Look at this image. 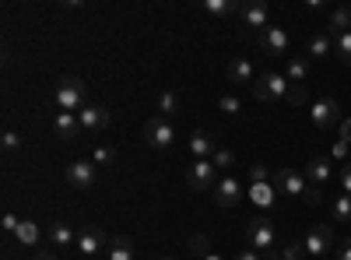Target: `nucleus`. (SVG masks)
<instances>
[{
	"instance_id": "nucleus-1",
	"label": "nucleus",
	"mask_w": 351,
	"mask_h": 260,
	"mask_svg": "<svg viewBox=\"0 0 351 260\" xmlns=\"http://www.w3.org/2000/svg\"><path fill=\"white\" fill-rule=\"evenodd\" d=\"M53 106L60 113H81L88 106V84L74 74H64L56 81V92H53Z\"/></svg>"
},
{
	"instance_id": "nucleus-2",
	"label": "nucleus",
	"mask_w": 351,
	"mask_h": 260,
	"mask_svg": "<svg viewBox=\"0 0 351 260\" xmlns=\"http://www.w3.org/2000/svg\"><path fill=\"white\" fill-rule=\"evenodd\" d=\"M239 21H243V32L260 36L263 28H271V8L263 0H246V4H239Z\"/></svg>"
},
{
	"instance_id": "nucleus-3",
	"label": "nucleus",
	"mask_w": 351,
	"mask_h": 260,
	"mask_svg": "<svg viewBox=\"0 0 351 260\" xmlns=\"http://www.w3.org/2000/svg\"><path fill=\"white\" fill-rule=\"evenodd\" d=\"M246 236H250L253 250H260L263 257H267L271 246H274V218L271 215H253L250 225H246Z\"/></svg>"
},
{
	"instance_id": "nucleus-4",
	"label": "nucleus",
	"mask_w": 351,
	"mask_h": 260,
	"mask_svg": "<svg viewBox=\"0 0 351 260\" xmlns=\"http://www.w3.org/2000/svg\"><path fill=\"white\" fill-rule=\"evenodd\" d=\"M288 88H291V81L285 74H260L253 81V99L260 102H274V99H288Z\"/></svg>"
},
{
	"instance_id": "nucleus-5",
	"label": "nucleus",
	"mask_w": 351,
	"mask_h": 260,
	"mask_svg": "<svg viewBox=\"0 0 351 260\" xmlns=\"http://www.w3.org/2000/svg\"><path fill=\"white\" fill-rule=\"evenodd\" d=\"M302 246L313 260H324V253L334 250V225H313L309 236L302 239Z\"/></svg>"
},
{
	"instance_id": "nucleus-6",
	"label": "nucleus",
	"mask_w": 351,
	"mask_h": 260,
	"mask_svg": "<svg viewBox=\"0 0 351 260\" xmlns=\"http://www.w3.org/2000/svg\"><path fill=\"white\" fill-rule=\"evenodd\" d=\"M64 176H67V183H71L74 190H92V187L99 183V165L81 158V162H71V165H67Z\"/></svg>"
},
{
	"instance_id": "nucleus-7",
	"label": "nucleus",
	"mask_w": 351,
	"mask_h": 260,
	"mask_svg": "<svg viewBox=\"0 0 351 260\" xmlns=\"http://www.w3.org/2000/svg\"><path fill=\"white\" fill-rule=\"evenodd\" d=\"M144 141L152 144V148H169V144L176 141V127H172V120H165V117H155V120H148L144 123Z\"/></svg>"
},
{
	"instance_id": "nucleus-8",
	"label": "nucleus",
	"mask_w": 351,
	"mask_h": 260,
	"mask_svg": "<svg viewBox=\"0 0 351 260\" xmlns=\"http://www.w3.org/2000/svg\"><path fill=\"white\" fill-rule=\"evenodd\" d=\"M215 176H218V169L211 165V158H197L193 165H190V172H186V183H190V190H215L218 183H215Z\"/></svg>"
},
{
	"instance_id": "nucleus-9",
	"label": "nucleus",
	"mask_w": 351,
	"mask_h": 260,
	"mask_svg": "<svg viewBox=\"0 0 351 260\" xmlns=\"http://www.w3.org/2000/svg\"><path fill=\"white\" fill-rule=\"evenodd\" d=\"M274 187L281 193H288V197H306L309 180H306V172H299V169H278L274 172Z\"/></svg>"
},
{
	"instance_id": "nucleus-10",
	"label": "nucleus",
	"mask_w": 351,
	"mask_h": 260,
	"mask_svg": "<svg viewBox=\"0 0 351 260\" xmlns=\"http://www.w3.org/2000/svg\"><path fill=\"white\" fill-rule=\"evenodd\" d=\"M109 109L106 106H95V102H88L81 113H77V123H81V130L84 134H99V130H106L109 127Z\"/></svg>"
},
{
	"instance_id": "nucleus-11",
	"label": "nucleus",
	"mask_w": 351,
	"mask_h": 260,
	"mask_svg": "<svg viewBox=\"0 0 351 260\" xmlns=\"http://www.w3.org/2000/svg\"><path fill=\"white\" fill-rule=\"evenodd\" d=\"M256 43H260L263 53H271V56H285V53H288V32H285L281 25L263 28V32L256 36Z\"/></svg>"
},
{
	"instance_id": "nucleus-12",
	"label": "nucleus",
	"mask_w": 351,
	"mask_h": 260,
	"mask_svg": "<svg viewBox=\"0 0 351 260\" xmlns=\"http://www.w3.org/2000/svg\"><path fill=\"white\" fill-rule=\"evenodd\" d=\"M109 243H106V233L99 225H84L81 233H77V253H84V257H92V253H99V250H106Z\"/></svg>"
},
{
	"instance_id": "nucleus-13",
	"label": "nucleus",
	"mask_w": 351,
	"mask_h": 260,
	"mask_svg": "<svg viewBox=\"0 0 351 260\" xmlns=\"http://www.w3.org/2000/svg\"><path fill=\"white\" fill-rule=\"evenodd\" d=\"M337 113H341V106L334 102V99H319V102H313V127H319V130H330L334 123H337Z\"/></svg>"
},
{
	"instance_id": "nucleus-14",
	"label": "nucleus",
	"mask_w": 351,
	"mask_h": 260,
	"mask_svg": "<svg viewBox=\"0 0 351 260\" xmlns=\"http://www.w3.org/2000/svg\"><path fill=\"white\" fill-rule=\"evenodd\" d=\"M239 197H243V183H239L236 176L218 180V187H215V200H218V208H236V204H239Z\"/></svg>"
},
{
	"instance_id": "nucleus-15",
	"label": "nucleus",
	"mask_w": 351,
	"mask_h": 260,
	"mask_svg": "<svg viewBox=\"0 0 351 260\" xmlns=\"http://www.w3.org/2000/svg\"><path fill=\"white\" fill-rule=\"evenodd\" d=\"M77 130H81L77 113H60V109L53 113V134L60 137V141H74V137H77Z\"/></svg>"
},
{
	"instance_id": "nucleus-16",
	"label": "nucleus",
	"mask_w": 351,
	"mask_h": 260,
	"mask_svg": "<svg viewBox=\"0 0 351 260\" xmlns=\"http://www.w3.org/2000/svg\"><path fill=\"white\" fill-rule=\"evenodd\" d=\"M190 152H193L197 158H211V155L218 152V144H215V137H211L208 130H193V134H190Z\"/></svg>"
},
{
	"instance_id": "nucleus-17",
	"label": "nucleus",
	"mask_w": 351,
	"mask_h": 260,
	"mask_svg": "<svg viewBox=\"0 0 351 260\" xmlns=\"http://www.w3.org/2000/svg\"><path fill=\"white\" fill-rule=\"evenodd\" d=\"M228 81H232V84H250V81H256V78H253V64L246 60V56H236V60L228 64Z\"/></svg>"
},
{
	"instance_id": "nucleus-18",
	"label": "nucleus",
	"mask_w": 351,
	"mask_h": 260,
	"mask_svg": "<svg viewBox=\"0 0 351 260\" xmlns=\"http://www.w3.org/2000/svg\"><path fill=\"white\" fill-rule=\"evenodd\" d=\"M183 109V99H180V92L176 88H162V95H158V117H176V113Z\"/></svg>"
},
{
	"instance_id": "nucleus-19",
	"label": "nucleus",
	"mask_w": 351,
	"mask_h": 260,
	"mask_svg": "<svg viewBox=\"0 0 351 260\" xmlns=\"http://www.w3.org/2000/svg\"><path fill=\"white\" fill-rule=\"evenodd\" d=\"M306 180H309V183H316V187H319V183H327V180H330V158L316 155V158L306 165Z\"/></svg>"
},
{
	"instance_id": "nucleus-20",
	"label": "nucleus",
	"mask_w": 351,
	"mask_h": 260,
	"mask_svg": "<svg viewBox=\"0 0 351 260\" xmlns=\"http://www.w3.org/2000/svg\"><path fill=\"white\" fill-rule=\"evenodd\" d=\"M330 49H334L330 32H316V36H309V46H306V53H309V56H316V60H324V56H330Z\"/></svg>"
},
{
	"instance_id": "nucleus-21",
	"label": "nucleus",
	"mask_w": 351,
	"mask_h": 260,
	"mask_svg": "<svg viewBox=\"0 0 351 260\" xmlns=\"http://www.w3.org/2000/svg\"><path fill=\"white\" fill-rule=\"evenodd\" d=\"M74 239H77V236H74V228H71L67 222H49V243H53V246L64 250V246H71Z\"/></svg>"
},
{
	"instance_id": "nucleus-22",
	"label": "nucleus",
	"mask_w": 351,
	"mask_h": 260,
	"mask_svg": "<svg viewBox=\"0 0 351 260\" xmlns=\"http://www.w3.org/2000/svg\"><path fill=\"white\" fill-rule=\"evenodd\" d=\"M285 60H288L285 78H288L291 84H302V81H306V74H309V60H306V56H285Z\"/></svg>"
},
{
	"instance_id": "nucleus-23",
	"label": "nucleus",
	"mask_w": 351,
	"mask_h": 260,
	"mask_svg": "<svg viewBox=\"0 0 351 260\" xmlns=\"http://www.w3.org/2000/svg\"><path fill=\"white\" fill-rule=\"evenodd\" d=\"M106 260H134V243L123 239V236L109 239V253H106Z\"/></svg>"
},
{
	"instance_id": "nucleus-24",
	"label": "nucleus",
	"mask_w": 351,
	"mask_h": 260,
	"mask_svg": "<svg viewBox=\"0 0 351 260\" xmlns=\"http://www.w3.org/2000/svg\"><path fill=\"white\" fill-rule=\"evenodd\" d=\"M330 215H334V222H337V225H348V222H351V193H341V197H334Z\"/></svg>"
},
{
	"instance_id": "nucleus-25",
	"label": "nucleus",
	"mask_w": 351,
	"mask_h": 260,
	"mask_svg": "<svg viewBox=\"0 0 351 260\" xmlns=\"http://www.w3.org/2000/svg\"><path fill=\"white\" fill-rule=\"evenodd\" d=\"M330 32H334V36L351 32V8H334V11H330Z\"/></svg>"
},
{
	"instance_id": "nucleus-26",
	"label": "nucleus",
	"mask_w": 351,
	"mask_h": 260,
	"mask_svg": "<svg viewBox=\"0 0 351 260\" xmlns=\"http://www.w3.org/2000/svg\"><path fill=\"white\" fill-rule=\"evenodd\" d=\"M204 11L215 14V18H225V14H239V4H236V0H208Z\"/></svg>"
},
{
	"instance_id": "nucleus-27",
	"label": "nucleus",
	"mask_w": 351,
	"mask_h": 260,
	"mask_svg": "<svg viewBox=\"0 0 351 260\" xmlns=\"http://www.w3.org/2000/svg\"><path fill=\"white\" fill-rule=\"evenodd\" d=\"M334 53L341 56V64H348V67H351V32L334 36Z\"/></svg>"
},
{
	"instance_id": "nucleus-28",
	"label": "nucleus",
	"mask_w": 351,
	"mask_h": 260,
	"mask_svg": "<svg viewBox=\"0 0 351 260\" xmlns=\"http://www.w3.org/2000/svg\"><path fill=\"white\" fill-rule=\"evenodd\" d=\"M14 236H18L25 246H32V243H39V225H36V222H21Z\"/></svg>"
},
{
	"instance_id": "nucleus-29",
	"label": "nucleus",
	"mask_w": 351,
	"mask_h": 260,
	"mask_svg": "<svg viewBox=\"0 0 351 260\" xmlns=\"http://www.w3.org/2000/svg\"><path fill=\"white\" fill-rule=\"evenodd\" d=\"M253 200H256L260 208H271V204H274V187L256 183V187H253Z\"/></svg>"
},
{
	"instance_id": "nucleus-30",
	"label": "nucleus",
	"mask_w": 351,
	"mask_h": 260,
	"mask_svg": "<svg viewBox=\"0 0 351 260\" xmlns=\"http://www.w3.org/2000/svg\"><path fill=\"white\" fill-rule=\"evenodd\" d=\"M243 109V102L236 95H218V113H225V117H236V113Z\"/></svg>"
},
{
	"instance_id": "nucleus-31",
	"label": "nucleus",
	"mask_w": 351,
	"mask_h": 260,
	"mask_svg": "<svg viewBox=\"0 0 351 260\" xmlns=\"http://www.w3.org/2000/svg\"><path fill=\"white\" fill-rule=\"evenodd\" d=\"M92 162H95V165H112V162H116V152L109 148V144H95Z\"/></svg>"
},
{
	"instance_id": "nucleus-32",
	"label": "nucleus",
	"mask_w": 351,
	"mask_h": 260,
	"mask_svg": "<svg viewBox=\"0 0 351 260\" xmlns=\"http://www.w3.org/2000/svg\"><path fill=\"white\" fill-rule=\"evenodd\" d=\"M0 144H4V152H8V155H14V152L21 148V137H18V130H11V127H8V130H4V137H0Z\"/></svg>"
},
{
	"instance_id": "nucleus-33",
	"label": "nucleus",
	"mask_w": 351,
	"mask_h": 260,
	"mask_svg": "<svg viewBox=\"0 0 351 260\" xmlns=\"http://www.w3.org/2000/svg\"><path fill=\"white\" fill-rule=\"evenodd\" d=\"M232 162H236V155H232L228 148H218V152L211 155V165H215V169H232Z\"/></svg>"
},
{
	"instance_id": "nucleus-34",
	"label": "nucleus",
	"mask_w": 351,
	"mask_h": 260,
	"mask_svg": "<svg viewBox=\"0 0 351 260\" xmlns=\"http://www.w3.org/2000/svg\"><path fill=\"white\" fill-rule=\"evenodd\" d=\"M285 102H291V106H306V102H309V95H306V88H302V84H291Z\"/></svg>"
},
{
	"instance_id": "nucleus-35",
	"label": "nucleus",
	"mask_w": 351,
	"mask_h": 260,
	"mask_svg": "<svg viewBox=\"0 0 351 260\" xmlns=\"http://www.w3.org/2000/svg\"><path fill=\"white\" fill-rule=\"evenodd\" d=\"M302 200H306V204H309V208H316V204H319V200H324V190H319L316 183H309V190H306V197H302Z\"/></svg>"
},
{
	"instance_id": "nucleus-36",
	"label": "nucleus",
	"mask_w": 351,
	"mask_h": 260,
	"mask_svg": "<svg viewBox=\"0 0 351 260\" xmlns=\"http://www.w3.org/2000/svg\"><path fill=\"white\" fill-rule=\"evenodd\" d=\"M302 253H306V246H302V243H288V250L281 253V260H299Z\"/></svg>"
},
{
	"instance_id": "nucleus-37",
	"label": "nucleus",
	"mask_w": 351,
	"mask_h": 260,
	"mask_svg": "<svg viewBox=\"0 0 351 260\" xmlns=\"http://www.w3.org/2000/svg\"><path fill=\"white\" fill-rule=\"evenodd\" d=\"M250 180H253V187H256V183H267V169H263V165H253Z\"/></svg>"
},
{
	"instance_id": "nucleus-38",
	"label": "nucleus",
	"mask_w": 351,
	"mask_h": 260,
	"mask_svg": "<svg viewBox=\"0 0 351 260\" xmlns=\"http://www.w3.org/2000/svg\"><path fill=\"white\" fill-rule=\"evenodd\" d=\"M341 187H344V193H351V162H344V169H341Z\"/></svg>"
},
{
	"instance_id": "nucleus-39",
	"label": "nucleus",
	"mask_w": 351,
	"mask_h": 260,
	"mask_svg": "<svg viewBox=\"0 0 351 260\" xmlns=\"http://www.w3.org/2000/svg\"><path fill=\"white\" fill-rule=\"evenodd\" d=\"M236 260H267V257H263L260 250H253V246H250V250H243V253H236Z\"/></svg>"
},
{
	"instance_id": "nucleus-40",
	"label": "nucleus",
	"mask_w": 351,
	"mask_h": 260,
	"mask_svg": "<svg viewBox=\"0 0 351 260\" xmlns=\"http://www.w3.org/2000/svg\"><path fill=\"white\" fill-rule=\"evenodd\" d=\"M18 225H21V222H18L11 211H4V233H18Z\"/></svg>"
},
{
	"instance_id": "nucleus-41",
	"label": "nucleus",
	"mask_w": 351,
	"mask_h": 260,
	"mask_svg": "<svg viewBox=\"0 0 351 260\" xmlns=\"http://www.w3.org/2000/svg\"><path fill=\"white\" fill-rule=\"evenodd\" d=\"M337 260H351V239H344V243L337 246Z\"/></svg>"
},
{
	"instance_id": "nucleus-42",
	"label": "nucleus",
	"mask_w": 351,
	"mask_h": 260,
	"mask_svg": "<svg viewBox=\"0 0 351 260\" xmlns=\"http://www.w3.org/2000/svg\"><path fill=\"white\" fill-rule=\"evenodd\" d=\"M348 148H351L348 141H337V144H334V158H344V155H348Z\"/></svg>"
},
{
	"instance_id": "nucleus-43",
	"label": "nucleus",
	"mask_w": 351,
	"mask_h": 260,
	"mask_svg": "<svg viewBox=\"0 0 351 260\" xmlns=\"http://www.w3.org/2000/svg\"><path fill=\"white\" fill-rule=\"evenodd\" d=\"M341 141H348V144H351V120H344V123H341Z\"/></svg>"
},
{
	"instance_id": "nucleus-44",
	"label": "nucleus",
	"mask_w": 351,
	"mask_h": 260,
	"mask_svg": "<svg viewBox=\"0 0 351 260\" xmlns=\"http://www.w3.org/2000/svg\"><path fill=\"white\" fill-rule=\"evenodd\" d=\"M190 246H193V250H208V239H204V236H193Z\"/></svg>"
},
{
	"instance_id": "nucleus-45",
	"label": "nucleus",
	"mask_w": 351,
	"mask_h": 260,
	"mask_svg": "<svg viewBox=\"0 0 351 260\" xmlns=\"http://www.w3.org/2000/svg\"><path fill=\"white\" fill-rule=\"evenodd\" d=\"M32 260H56V257H53V253H36Z\"/></svg>"
},
{
	"instance_id": "nucleus-46",
	"label": "nucleus",
	"mask_w": 351,
	"mask_h": 260,
	"mask_svg": "<svg viewBox=\"0 0 351 260\" xmlns=\"http://www.w3.org/2000/svg\"><path fill=\"white\" fill-rule=\"evenodd\" d=\"M204 260H221V253H204Z\"/></svg>"
},
{
	"instance_id": "nucleus-47",
	"label": "nucleus",
	"mask_w": 351,
	"mask_h": 260,
	"mask_svg": "<svg viewBox=\"0 0 351 260\" xmlns=\"http://www.w3.org/2000/svg\"><path fill=\"white\" fill-rule=\"evenodd\" d=\"M162 260H176V257H162Z\"/></svg>"
}]
</instances>
